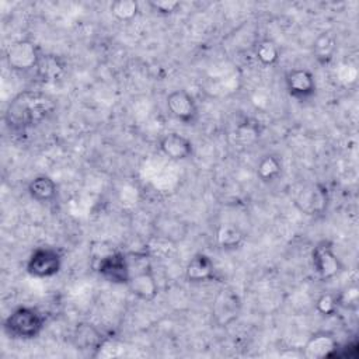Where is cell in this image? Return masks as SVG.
Wrapping results in <instances>:
<instances>
[{
    "label": "cell",
    "mask_w": 359,
    "mask_h": 359,
    "mask_svg": "<svg viewBox=\"0 0 359 359\" xmlns=\"http://www.w3.org/2000/svg\"><path fill=\"white\" fill-rule=\"evenodd\" d=\"M56 109V102L45 93L25 90L17 94L6 109V123L13 130H25L46 121Z\"/></svg>",
    "instance_id": "6da1fadb"
},
{
    "label": "cell",
    "mask_w": 359,
    "mask_h": 359,
    "mask_svg": "<svg viewBox=\"0 0 359 359\" xmlns=\"http://www.w3.org/2000/svg\"><path fill=\"white\" fill-rule=\"evenodd\" d=\"M46 325L45 314L34 306H18L3 321L4 332L13 339L31 341L38 338Z\"/></svg>",
    "instance_id": "7a4b0ae2"
},
{
    "label": "cell",
    "mask_w": 359,
    "mask_h": 359,
    "mask_svg": "<svg viewBox=\"0 0 359 359\" xmlns=\"http://www.w3.org/2000/svg\"><path fill=\"white\" fill-rule=\"evenodd\" d=\"M130 278L128 287L130 293L142 302H153L158 294V283L147 251L129 254Z\"/></svg>",
    "instance_id": "3957f363"
},
{
    "label": "cell",
    "mask_w": 359,
    "mask_h": 359,
    "mask_svg": "<svg viewBox=\"0 0 359 359\" xmlns=\"http://www.w3.org/2000/svg\"><path fill=\"white\" fill-rule=\"evenodd\" d=\"M94 271L107 282L112 285H128L130 278L129 254L109 248L101 254H95L93 258Z\"/></svg>",
    "instance_id": "277c9868"
},
{
    "label": "cell",
    "mask_w": 359,
    "mask_h": 359,
    "mask_svg": "<svg viewBox=\"0 0 359 359\" xmlns=\"http://www.w3.org/2000/svg\"><path fill=\"white\" fill-rule=\"evenodd\" d=\"M42 52L39 46L29 38H21L11 42L4 53L7 66L17 73L35 72Z\"/></svg>",
    "instance_id": "5b68a950"
},
{
    "label": "cell",
    "mask_w": 359,
    "mask_h": 359,
    "mask_svg": "<svg viewBox=\"0 0 359 359\" xmlns=\"http://www.w3.org/2000/svg\"><path fill=\"white\" fill-rule=\"evenodd\" d=\"M311 268L320 280H331L345 271L332 241L323 238L316 243L311 250Z\"/></svg>",
    "instance_id": "8992f818"
},
{
    "label": "cell",
    "mask_w": 359,
    "mask_h": 359,
    "mask_svg": "<svg viewBox=\"0 0 359 359\" xmlns=\"http://www.w3.org/2000/svg\"><path fill=\"white\" fill-rule=\"evenodd\" d=\"M63 266L62 252L49 245L36 247L25 262V272L36 279H48L56 276Z\"/></svg>",
    "instance_id": "52a82bcc"
},
{
    "label": "cell",
    "mask_w": 359,
    "mask_h": 359,
    "mask_svg": "<svg viewBox=\"0 0 359 359\" xmlns=\"http://www.w3.org/2000/svg\"><path fill=\"white\" fill-rule=\"evenodd\" d=\"M168 114L187 126H194L199 121V107L191 93L184 88L172 90L165 95Z\"/></svg>",
    "instance_id": "ba28073f"
},
{
    "label": "cell",
    "mask_w": 359,
    "mask_h": 359,
    "mask_svg": "<svg viewBox=\"0 0 359 359\" xmlns=\"http://www.w3.org/2000/svg\"><path fill=\"white\" fill-rule=\"evenodd\" d=\"M285 88L293 100L309 101L317 93L316 76L306 67H292L285 73Z\"/></svg>",
    "instance_id": "9c48e42d"
},
{
    "label": "cell",
    "mask_w": 359,
    "mask_h": 359,
    "mask_svg": "<svg viewBox=\"0 0 359 359\" xmlns=\"http://www.w3.org/2000/svg\"><path fill=\"white\" fill-rule=\"evenodd\" d=\"M158 150L172 161H187L194 156L195 147L189 137L178 133L168 132L158 140Z\"/></svg>",
    "instance_id": "30bf717a"
},
{
    "label": "cell",
    "mask_w": 359,
    "mask_h": 359,
    "mask_svg": "<svg viewBox=\"0 0 359 359\" xmlns=\"http://www.w3.org/2000/svg\"><path fill=\"white\" fill-rule=\"evenodd\" d=\"M185 279L189 283H206L219 279L213 259L203 254H195L185 265Z\"/></svg>",
    "instance_id": "8fae6325"
},
{
    "label": "cell",
    "mask_w": 359,
    "mask_h": 359,
    "mask_svg": "<svg viewBox=\"0 0 359 359\" xmlns=\"http://www.w3.org/2000/svg\"><path fill=\"white\" fill-rule=\"evenodd\" d=\"M339 342L337 337L330 331L314 332L303 346V356L307 359H324L332 358Z\"/></svg>",
    "instance_id": "7c38bea8"
},
{
    "label": "cell",
    "mask_w": 359,
    "mask_h": 359,
    "mask_svg": "<svg viewBox=\"0 0 359 359\" xmlns=\"http://www.w3.org/2000/svg\"><path fill=\"white\" fill-rule=\"evenodd\" d=\"M296 205L306 215H320L324 213L328 205V191L321 184H314L307 189L302 191L296 199Z\"/></svg>",
    "instance_id": "4fadbf2b"
},
{
    "label": "cell",
    "mask_w": 359,
    "mask_h": 359,
    "mask_svg": "<svg viewBox=\"0 0 359 359\" xmlns=\"http://www.w3.org/2000/svg\"><path fill=\"white\" fill-rule=\"evenodd\" d=\"M27 192L38 203H53L57 198V184L46 174L35 175L27 185Z\"/></svg>",
    "instance_id": "5bb4252c"
},
{
    "label": "cell",
    "mask_w": 359,
    "mask_h": 359,
    "mask_svg": "<svg viewBox=\"0 0 359 359\" xmlns=\"http://www.w3.org/2000/svg\"><path fill=\"white\" fill-rule=\"evenodd\" d=\"M238 310L240 300L233 290L224 289L217 294L213 306V314L220 325L231 323L238 316Z\"/></svg>",
    "instance_id": "9a60e30c"
},
{
    "label": "cell",
    "mask_w": 359,
    "mask_h": 359,
    "mask_svg": "<svg viewBox=\"0 0 359 359\" xmlns=\"http://www.w3.org/2000/svg\"><path fill=\"white\" fill-rule=\"evenodd\" d=\"M105 337L102 332L90 323H80L76 325L73 332V341L77 349L90 351V349H101L105 344Z\"/></svg>",
    "instance_id": "2e32d148"
},
{
    "label": "cell",
    "mask_w": 359,
    "mask_h": 359,
    "mask_svg": "<svg viewBox=\"0 0 359 359\" xmlns=\"http://www.w3.org/2000/svg\"><path fill=\"white\" fill-rule=\"evenodd\" d=\"M283 171L282 158L278 154L266 153L258 161L255 167L257 178L264 184H271L276 181Z\"/></svg>",
    "instance_id": "e0dca14e"
},
{
    "label": "cell",
    "mask_w": 359,
    "mask_h": 359,
    "mask_svg": "<svg viewBox=\"0 0 359 359\" xmlns=\"http://www.w3.org/2000/svg\"><path fill=\"white\" fill-rule=\"evenodd\" d=\"M245 240V234L233 223L219 224L215 231V241L219 248L224 251H233L240 248Z\"/></svg>",
    "instance_id": "ac0fdd59"
},
{
    "label": "cell",
    "mask_w": 359,
    "mask_h": 359,
    "mask_svg": "<svg viewBox=\"0 0 359 359\" xmlns=\"http://www.w3.org/2000/svg\"><path fill=\"white\" fill-rule=\"evenodd\" d=\"M311 52L320 65H328L337 53V36L331 31L320 32L313 42Z\"/></svg>",
    "instance_id": "d6986e66"
},
{
    "label": "cell",
    "mask_w": 359,
    "mask_h": 359,
    "mask_svg": "<svg viewBox=\"0 0 359 359\" xmlns=\"http://www.w3.org/2000/svg\"><path fill=\"white\" fill-rule=\"evenodd\" d=\"M255 59L265 67L275 66L280 59V48L271 38H261L254 45Z\"/></svg>",
    "instance_id": "ffe728a7"
},
{
    "label": "cell",
    "mask_w": 359,
    "mask_h": 359,
    "mask_svg": "<svg viewBox=\"0 0 359 359\" xmlns=\"http://www.w3.org/2000/svg\"><path fill=\"white\" fill-rule=\"evenodd\" d=\"M63 72H65V65L62 63V60L55 55H45V53H42L39 65L35 70V73L43 81H53L57 77H60Z\"/></svg>",
    "instance_id": "44dd1931"
},
{
    "label": "cell",
    "mask_w": 359,
    "mask_h": 359,
    "mask_svg": "<svg viewBox=\"0 0 359 359\" xmlns=\"http://www.w3.org/2000/svg\"><path fill=\"white\" fill-rule=\"evenodd\" d=\"M111 15L121 22H132L140 13V4L136 0H115L109 4Z\"/></svg>",
    "instance_id": "7402d4cb"
},
{
    "label": "cell",
    "mask_w": 359,
    "mask_h": 359,
    "mask_svg": "<svg viewBox=\"0 0 359 359\" xmlns=\"http://www.w3.org/2000/svg\"><path fill=\"white\" fill-rule=\"evenodd\" d=\"M341 309L339 306V299H338V293H332V292H325L323 294H320L316 300V310L324 316V317H332L338 313V310Z\"/></svg>",
    "instance_id": "603a6c76"
},
{
    "label": "cell",
    "mask_w": 359,
    "mask_h": 359,
    "mask_svg": "<svg viewBox=\"0 0 359 359\" xmlns=\"http://www.w3.org/2000/svg\"><path fill=\"white\" fill-rule=\"evenodd\" d=\"M147 6L157 15L167 17V15H172L177 11H180L181 1H178V0H153V1H149Z\"/></svg>",
    "instance_id": "cb8c5ba5"
},
{
    "label": "cell",
    "mask_w": 359,
    "mask_h": 359,
    "mask_svg": "<svg viewBox=\"0 0 359 359\" xmlns=\"http://www.w3.org/2000/svg\"><path fill=\"white\" fill-rule=\"evenodd\" d=\"M341 309H356L358 307V287L351 286L345 292L338 293Z\"/></svg>",
    "instance_id": "d4e9b609"
}]
</instances>
